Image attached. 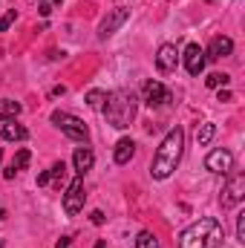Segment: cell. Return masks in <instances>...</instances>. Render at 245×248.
<instances>
[{"label":"cell","instance_id":"obj_5","mask_svg":"<svg viewBox=\"0 0 245 248\" xmlns=\"http://www.w3.org/2000/svg\"><path fill=\"white\" fill-rule=\"evenodd\" d=\"M84 199H87V193H84V176H75L69 182V187H66V193H63V211L69 217H75L84 208Z\"/></svg>","mask_w":245,"mask_h":248},{"label":"cell","instance_id":"obj_32","mask_svg":"<svg viewBox=\"0 0 245 248\" xmlns=\"http://www.w3.org/2000/svg\"><path fill=\"white\" fill-rule=\"evenodd\" d=\"M52 3H63V0H52Z\"/></svg>","mask_w":245,"mask_h":248},{"label":"cell","instance_id":"obj_13","mask_svg":"<svg viewBox=\"0 0 245 248\" xmlns=\"http://www.w3.org/2000/svg\"><path fill=\"white\" fill-rule=\"evenodd\" d=\"M231 52H234V41H231V38H225V35H216V38L211 41V46H208L205 58H211V61H219V58H228Z\"/></svg>","mask_w":245,"mask_h":248},{"label":"cell","instance_id":"obj_1","mask_svg":"<svg viewBox=\"0 0 245 248\" xmlns=\"http://www.w3.org/2000/svg\"><path fill=\"white\" fill-rule=\"evenodd\" d=\"M182 150H184V130L182 127L168 130V136H165L162 144L156 147V156H153V165H150L153 179H168V176L179 168Z\"/></svg>","mask_w":245,"mask_h":248},{"label":"cell","instance_id":"obj_11","mask_svg":"<svg viewBox=\"0 0 245 248\" xmlns=\"http://www.w3.org/2000/svg\"><path fill=\"white\" fill-rule=\"evenodd\" d=\"M156 66H159V72H173L179 66V49L173 44H162L159 55H156Z\"/></svg>","mask_w":245,"mask_h":248},{"label":"cell","instance_id":"obj_8","mask_svg":"<svg viewBox=\"0 0 245 248\" xmlns=\"http://www.w3.org/2000/svg\"><path fill=\"white\" fill-rule=\"evenodd\" d=\"M141 95H144V104H147V107H165V104L170 101V90H168L162 81H144Z\"/></svg>","mask_w":245,"mask_h":248},{"label":"cell","instance_id":"obj_10","mask_svg":"<svg viewBox=\"0 0 245 248\" xmlns=\"http://www.w3.org/2000/svg\"><path fill=\"white\" fill-rule=\"evenodd\" d=\"M205 49L199 46V44H187V49H184V69L190 72V75H199L202 69H205Z\"/></svg>","mask_w":245,"mask_h":248},{"label":"cell","instance_id":"obj_23","mask_svg":"<svg viewBox=\"0 0 245 248\" xmlns=\"http://www.w3.org/2000/svg\"><path fill=\"white\" fill-rule=\"evenodd\" d=\"M237 240H240V243H245V214H240V217H237Z\"/></svg>","mask_w":245,"mask_h":248},{"label":"cell","instance_id":"obj_30","mask_svg":"<svg viewBox=\"0 0 245 248\" xmlns=\"http://www.w3.org/2000/svg\"><path fill=\"white\" fill-rule=\"evenodd\" d=\"M95 248H107V240H98V243H95Z\"/></svg>","mask_w":245,"mask_h":248},{"label":"cell","instance_id":"obj_15","mask_svg":"<svg viewBox=\"0 0 245 248\" xmlns=\"http://www.w3.org/2000/svg\"><path fill=\"white\" fill-rule=\"evenodd\" d=\"M133 153H136V141H133V139H122V141L116 144L113 159H116V165H127V162L133 159Z\"/></svg>","mask_w":245,"mask_h":248},{"label":"cell","instance_id":"obj_17","mask_svg":"<svg viewBox=\"0 0 245 248\" xmlns=\"http://www.w3.org/2000/svg\"><path fill=\"white\" fill-rule=\"evenodd\" d=\"M20 110H23V107H20L17 101H12V98H0V119H15Z\"/></svg>","mask_w":245,"mask_h":248},{"label":"cell","instance_id":"obj_4","mask_svg":"<svg viewBox=\"0 0 245 248\" xmlns=\"http://www.w3.org/2000/svg\"><path fill=\"white\" fill-rule=\"evenodd\" d=\"M52 124L61 130L63 136H69V139H75V141H87L90 139V127L81 122L78 116H72V113H63V110H55L52 116Z\"/></svg>","mask_w":245,"mask_h":248},{"label":"cell","instance_id":"obj_29","mask_svg":"<svg viewBox=\"0 0 245 248\" xmlns=\"http://www.w3.org/2000/svg\"><path fill=\"white\" fill-rule=\"evenodd\" d=\"M63 93H66V87H52V95H55V98H58V95H63Z\"/></svg>","mask_w":245,"mask_h":248},{"label":"cell","instance_id":"obj_6","mask_svg":"<svg viewBox=\"0 0 245 248\" xmlns=\"http://www.w3.org/2000/svg\"><path fill=\"white\" fill-rule=\"evenodd\" d=\"M205 168H208L211 173H222V176H228V173L234 170V153H231V150H225V147H216V150H211V153H208Z\"/></svg>","mask_w":245,"mask_h":248},{"label":"cell","instance_id":"obj_27","mask_svg":"<svg viewBox=\"0 0 245 248\" xmlns=\"http://www.w3.org/2000/svg\"><path fill=\"white\" fill-rule=\"evenodd\" d=\"M49 182H52V176H49V170H44V173L38 176V185L44 187V185H49Z\"/></svg>","mask_w":245,"mask_h":248},{"label":"cell","instance_id":"obj_28","mask_svg":"<svg viewBox=\"0 0 245 248\" xmlns=\"http://www.w3.org/2000/svg\"><path fill=\"white\" fill-rule=\"evenodd\" d=\"M55 248H69V237H61V240H58V246Z\"/></svg>","mask_w":245,"mask_h":248},{"label":"cell","instance_id":"obj_12","mask_svg":"<svg viewBox=\"0 0 245 248\" xmlns=\"http://www.w3.org/2000/svg\"><path fill=\"white\" fill-rule=\"evenodd\" d=\"M0 139H6V141H26L29 130L23 124H17L15 119H0Z\"/></svg>","mask_w":245,"mask_h":248},{"label":"cell","instance_id":"obj_19","mask_svg":"<svg viewBox=\"0 0 245 248\" xmlns=\"http://www.w3.org/2000/svg\"><path fill=\"white\" fill-rule=\"evenodd\" d=\"M136 248H159V237H156L153 231H138Z\"/></svg>","mask_w":245,"mask_h":248},{"label":"cell","instance_id":"obj_21","mask_svg":"<svg viewBox=\"0 0 245 248\" xmlns=\"http://www.w3.org/2000/svg\"><path fill=\"white\" fill-rule=\"evenodd\" d=\"M87 104H90L92 110H101V107H104V93H101V90H90V93H87Z\"/></svg>","mask_w":245,"mask_h":248},{"label":"cell","instance_id":"obj_14","mask_svg":"<svg viewBox=\"0 0 245 248\" xmlns=\"http://www.w3.org/2000/svg\"><path fill=\"white\" fill-rule=\"evenodd\" d=\"M72 165H75V173H78V176H84V173L95 165V153H92L90 147H78V150H75V156H72Z\"/></svg>","mask_w":245,"mask_h":248},{"label":"cell","instance_id":"obj_20","mask_svg":"<svg viewBox=\"0 0 245 248\" xmlns=\"http://www.w3.org/2000/svg\"><path fill=\"white\" fill-rule=\"evenodd\" d=\"M29 159H32V153H29L26 147H20V150L15 153V159H12V165H9V168H12V170L17 173V170H23V168L29 165Z\"/></svg>","mask_w":245,"mask_h":248},{"label":"cell","instance_id":"obj_18","mask_svg":"<svg viewBox=\"0 0 245 248\" xmlns=\"http://www.w3.org/2000/svg\"><path fill=\"white\" fill-rule=\"evenodd\" d=\"M214 133H216V124L205 122L199 130H196V141H199V147H205V144H211V139H214Z\"/></svg>","mask_w":245,"mask_h":248},{"label":"cell","instance_id":"obj_9","mask_svg":"<svg viewBox=\"0 0 245 248\" xmlns=\"http://www.w3.org/2000/svg\"><path fill=\"white\" fill-rule=\"evenodd\" d=\"M127 17H130V9L116 6V9H113V12H110V15L98 23V38H101V41H104V38H110L119 26H124V23H127Z\"/></svg>","mask_w":245,"mask_h":248},{"label":"cell","instance_id":"obj_26","mask_svg":"<svg viewBox=\"0 0 245 248\" xmlns=\"http://www.w3.org/2000/svg\"><path fill=\"white\" fill-rule=\"evenodd\" d=\"M38 9H41V15H44V17H49V12H52V3H49V0H46V3H38Z\"/></svg>","mask_w":245,"mask_h":248},{"label":"cell","instance_id":"obj_22","mask_svg":"<svg viewBox=\"0 0 245 248\" xmlns=\"http://www.w3.org/2000/svg\"><path fill=\"white\" fill-rule=\"evenodd\" d=\"M15 17H17V12H15V9H9V12L0 17V32H6V29L12 26V20H15Z\"/></svg>","mask_w":245,"mask_h":248},{"label":"cell","instance_id":"obj_25","mask_svg":"<svg viewBox=\"0 0 245 248\" xmlns=\"http://www.w3.org/2000/svg\"><path fill=\"white\" fill-rule=\"evenodd\" d=\"M216 101H222V104H225V101H234L231 90H219V93H216Z\"/></svg>","mask_w":245,"mask_h":248},{"label":"cell","instance_id":"obj_24","mask_svg":"<svg viewBox=\"0 0 245 248\" xmlns=\"http://www.w3.org/2000/svg\"><path fill=\"white\" fill-rule=\"evenodd\" d=\"M90 219H92V225H104V219H107V217H104V211H92V214H90Z\"/></svg>","mask_w":245,"mask_h":248},{"label":"cell","instance_id":"obj_33","mask_svg":"<svg viewBox=\"0 0 245 248\" xmlns=\"http://www.w3.org/2000/svg\"><path fill=\"white\" fill-rule=\"evenodd\" d=\"M0 159H3V153H0Z\"/></svg>","mask_w":245,"mask_h":248},{"label":"cell","instance_id":"obj_31","mask_svg":"<svg viewBox=\"0 0 245 248\" xmlns=\"http://www.w3.org/2000/svg\"><path fill=\"white\" fill-rule=\"evenodd\" d=\"M3 217H6V211H3V208H0V222H3Z\"/></svg>","mask_w":245,"mask_h":248},{"label":"cell","instance_id":"obj_2","mask_svg":"<svg viewBox=\"0 0 245 248\" xmlns=\"http://www.w3.org/2000/svg\"><path fill=\"white\" fill-rule=\"evenodd\" d=\"M225 240V228L214 217H202L179 234V248H219Z\"/></svg>","mask_w":245,"mask_h":248},{"label":"cell","instance_id":"obj_16","mask_svg":"<svg viewBox=\"0 0 245 248\" xmlns=\"http://www.w3.org/2000/svg\"><path fill=\"white\" fill-rule=\"evenodd\" d=\"M205 84H208L211 90H225V87L231 84V75H225V72H211V75L205 78Z\"/></svg>","mask_w":245,"mask_h":248},{"label":"cell","instance_id":"obj_3","mask_svg":"<svg viewBox=\"0 0 245 248\" xmlns=\"http://www.w3.org/2000/svg\"><path fill=\"white\" fill-rule=\"evenodd\" d=\"M101 113H104L107 124L116 127V130L130 127V122L136 119V95L130 90H113V93H107Z\"/></svg>","mask_w":245,"mask_h":248},{"label":"cell","instance_id":"obj_7","mask_svg":"<svg viewBox=\"0 0 245 248\" xmlns=\"http://www.w3.org/2000/svg\"><path fill=\"white\" fill-rule=\"evenodd\" d=\"M245 199V173H234L222 190V208H234Z\"/></svg>","mask_w":245,"mask_h":248}]
</instances>
